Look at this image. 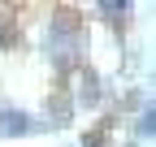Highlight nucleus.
I'll return each instance as SVG.
<instances>
[{
    "mask_svg": "<svg viewBox=\"0 0 156 147\" xmlns=\"http://www.w3.org/2000/svg\"><path fill=\"white\" fill-rule=\"evenodd\" d=\"M26 130H30L26 113H0V134H26Z\"/></svg>",
    "mask_w": 156,
    "mask_h": 147,
    "instance_id": "obj_1",
    "label": "nucleus"
}]
</instances>
